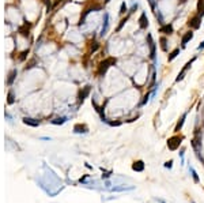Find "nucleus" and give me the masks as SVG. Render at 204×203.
Masks as SVG:
<instances>
[{"label": "nucleus", "mask_w": 204, "mask_h": 203, "mask_svg": "<svg viewBox=\"0 0 204 203\" xmlns=\"http://www.w3.org/2000/svg\"><path fill=\"white\" fill-rule=\"evenodd\" d=\"M139 25H140V29H147L149 27V18L146 15V12H141L140 18H139Z\"/></svg>", "instance_id": "7"}, {"label": "nucleus", "mask_w": 204, "mask_h": 203, "mask_svg": "<svg viewBox=\"0 0 204 203\" xmlns=\"http://www.w3.org/2000/svg\"><path fill=\"white\" fill-rule=\"evenodd\" d=\"M147 40H149V46H150V57L152 60H155V44L152 41L151 34H147Z\"/></svg>", "instance_id": "4"}, {"label": "nucleus", "mask_w": 204, "mask_h": 203, "mask_svg": "<svg viewBox=\"0 0 204 203\" xmlns=\"http://www.w3.org/2000/svg\"><path fill=\"white\" fill-rule=\"evenodd\" d=\"M15 76H16V70H12V71L10 72V75H8V80H7L8 85H12V82H14Z\"/></svg>", "instance_id": "16"}, {"label": "nucleus", "mask_w": 204, "mask_h": 203, "mask_svg": "<svg viewBox=\"0 0 204 203\" xmlns=\"http://www.w3.org/2000/svg\"><path fill=\"white\" fill-rule=\"evenodd\" d=\"M156 18H158V21H159V23H163V18H162V14H161L159 11H158V14H156Z\"/></svg>", "instance_id": "25"}, {"label": "nucleus", "mask_w": 204, "mask_h": 203, "mask_svg": "<svg viewBox=\"0 0 204 203\" xmlns=\"http://www.w3.org/2000/svg\"><path fill=\"white\" fill-rule=\"evenodd\" d=\"M197 49H199V51H201V49H204V41L201 42V44H200V45H199V46H197Z\"/></svg>", "instance_id": "30"}, {"label": "nucleus", "mask_w": 204, "mask_h": 203, "mask_svg": "<svg viewBox=\"0 0 204 203\" xmlns=\"http://www.w3.org/2000/svg\"><path fill=\"white\" fill-rule=\"evenodd\" d=\"M114 64H116L114 57H108V59H105L104 61H101L100 68H98V74H100V75H104L105 72H106V70H108L110 66H114Z\"/></svg>", "instance_id": "1"}, {"label": "nucleus", "mask_w": 204, "mask_h": 203, "mask_svg": "<svg viewBox=\"0 0 204 203\" xmlns=\"http://www.w3.org/2000/svg\"><path fill=\"white\" fill-rule=\"evenodd\" d=\"M23 121H25L26 124H29V125H33V127H37V125L40 124V121H38V120H34V119H27V117H25Z\"/></svg>", "instance_id": "14"}, {"label": "nucleus", "mask_w": 204, "mask_h": 203, "mask_svg": "<svg viewBox=\"0 0 204 203\" xmlns=\"http://www.w3.org/2000/svg\"><path fill=\"white\" fill-rule=\"evenodd\" d=\"M150 6H151V10H154L155 11V0H149Z\"/></svg>", "instance_id": "23"}, {"label": "nucleus", "mask_w": 204, "mask_h": 203, "mask_svg": "<svg viewBox=\"0 0 204 203\" xmlns=\"http://www.w3.org/2000/svg\"><path fill=\"white\" fill-rule=\"evenodd\" d=\"M108 29H109V14H105L104 25H102V29H101V37H104L105 34L108 33Z\"/></svg>", "instance_id": "6"}, {"label": "nucleus", "mask_w": 204, "mask_h": 203, "mask_svg": "<svg viewBox=\"0 0 204 203\" xmlns=\"http://www.w3.org/2000/svg\"><path fill=\"white\" fill-rule=\"evenodd\" d=\"M149 98H150V94H146L144 100H143V102H141V105H146V104H147V101H149Z\"/></svg>", "instance_id": "24"}, {"label": "nucleus", "mask_w": 204, "mask_h": 203, "mask_svg": "<svg viewBox=\"0 0 204 203\" xmlns=\"http://www.w3.org/2000/svg\"><path fill=\"white\" fill-rule=\"evenodd\" d=\"M74 131L78 132V134H80V132L85 134V132H87V127H86V125H82V124H76L74 128Z\"/></svg>", "instance_id": "13"}, {"label": "nucleus", "mask_w": 204, "mask_h": 203, "mask_svg": "<svg viewBox=\"0 0 204 203\" xmlns=\"http://www.w3.org/2000/svg\"><path fill=\"white\" fill-rule=\"evenodd\" d=\"M127 21H128V16H127V18H124V19H121V22H120L119 27H117V31H120V30L122 29V27H124V25L127 23Z\"/></svg>", "instance_id": "19"}, {"label": "nucleus", "mask_w": 204, "mask_h": 203, "mask_svg": "<svg viewBox=\"0 0 204 203\" xmlns=\"http://www.w3.org/2000/svg\"><path fill=\"white\" fill-rule=\"evenodd\" d=\"M193 38V33L192 31H188V33H185L184 36H182V40H181V44H182V46H185L188 42L190 41Z\"/></svg>", "instance_id": "8"}, {"label": "nucleus", "mask_w": 204, "mask_h": 203, "mask_svg": "<svg viewBox=\"0 0 204 203\" xmlns=\"http://www.w3.org/2000/svg\"><path fill=\"white\" fill-rule=\"evenodd\" d=\"M161 31H163V33H166V34H171L173 33V25H165V26L161 27Z\"/></svg>", "instance_id": "11"}, {"label": "nucleus", "mask_w": 204, "mask_h": 203, "mask_svg": "<svg viewBox=\"0 0 204 203\" xmlns=\"http://www.w3.org/2000/svg\"><path fill=\"white\" fill-rule=\"evenodd\" d=\"M132 169L136 170V172H141V170L144 169V162L143 161H136L134 165H132Z\"/></svg>", "instance_id": "9"}, {"label": "nucleus", "mask_w": 204, "mask_h": 203, "mask_svg": "<svg viewBox=\"0 0 204 203\" xmlns=\"http://www.w3.org/2000/svg\"><path fill=\"white\" fill-rule=\"evenodd\" d=\"M178 55H180V49H174V51H173V52H171L170 55H169L167 60H169V61H173V60L176 59V57L178 56Z\"/></svg>", "instance_id": "15"}, {"label": "nucleus", "mask_w": 204, "mask_h": 203, "mask_svg": "<svg viewBox=\"0 0 204 203\" xmlns=\"http://www.w3.org/2000/svg\"><path fill=\"white\" fill-rule=\"evenodd\" d=\"M125 11H127V4H125V1H122V3H121V7H120V14L122 15V14H124Z\"/></svg>", "instance_id": "20"}, {"label": "nucleus", "mask_w": 204, "mask_h": 203, "mask_svg": "<svg viewBox=\"0 0 204 203\" xmlns=\"http://www.w3.org/2000/svg\"><path fill=\"white\" fill-rule=\"evenodd\" d=\"M64 121H65V117H59V119H55L52 123L53 124H63Z\"/></svg>", "instance_id": "18"}, {"label": "nucleus", "mask_w": 204, "mask_h": 203, "mask_svg": "<svg viewBox=\"0 0 204 203\" xmlns=\"http://www.w3.org/2000/svg\"><path fill=\"white\" fill-rule=\"evenodd\" d=\"M181 138L180 136H171V138H169V140H167V147L170 149V150H177L178 147H180V145H181Z\"/></svg>", "instance_id": "2"}, {"label": "nucleus", "mask_w": 204, "mask_h": 203, "mask_svg": "<svg viewBox=\"0 0 204 203\" xmlns=\"http://www.w3.org/2000/svg\"><path fill=\"white\" fill-rule=\"evenodd\" d=\"M189 27H192V29H199L201 25V16L200 15H196V16H193L192 19L189 21Z\"/></svg>", "instance_id": "5"}, {"label": "nucleus", "mask_w": 204, "mask_h": 203, "mask_svg": "<svg viewBox=\"0 0 204 203\" xmlns=\"http://www.w3.org/2000/svg\"><path fill=\"white\" fill-rule=\"evenodd\" d=\"M89 93H90V86H86L85 89L79 93V101H83V100L89 95Z\"/></svg>", "instance_id": "10"}, {"label": "nucleus", "mask_w": 204, "mask_h": 203, "mask_svg": "<svg viewBox=\"0 0 204 203\" xmlns=\"http://www.w3.org/2000/svg\"><path fill=\"white\" fill-rule=\"evenodd\" d=\"M204 15V6H203V12H201V16Z\"/></svg>", "instance_id": "31"}, {"label": "nucleus", "mask_w": 204, "mask_h": 203, "mask_svg": "<svg viewBox=\"0 0 204 203\" xmlns=\"http://www.w3.org/2000/svg\"><path fill=\"white\" fill-rule=\"evenodd\" d=\"M190 172H192V175H193V179H195V181H196V183H199V177H197V173L195 172V169H193V168H190Z\"/></svg>", "instance_id": "21"}, {"label": "nucleus", "mask_w": 204, "mask_h": 203, "mask_svg": "<svg viewBox=\"0 0 204 203\" xmlns=\"http://www.w3.org/2000/svg\"><path fill=\"white\" fill-rule=\"evenodd\" d=\"M12 102H14V95H12V93L10 91V93H8V104H12Z\"/></svg>", "instance_id": "22"}, {"label": "nucleus", "mask_w": 204, "mask_h": 203, "mask_svg": "<svg viewBox=\"0 0 204 203\" xmlns=\"http://www.w3.org/2000/svg\"><path fill=\"white\" fill-rule=\"evenodd\" d=\"M195 59H196V57H193L192 60L188 61V63H186L185 66H184V68L181 70V72H180V74H178V76L176 78V82H180V80H182V79H184V76H185V74H186V71H188V70H189V68L192 67V63L195 61Z\"/></svg>", "instance_id": "3"}, {"label": "nucleus", "mask_w": 204, "mask_h": 203, "mask_svg": "<svg viewBox=\"0 0 204 203\" xmlns=\"http://www.w3.org/2000/svg\"><path fill=\"white\" fill-rule=\"evenodd\" d=\"M185 119H186V113H185V115H184V116L181 117V120H180V121H178V123H177V125H176V130H174L176 132H180V130H181V128H182V125H184V123H185Z\"/></svg>", "instance_id": "12"}, {"label": "nucleus", "mask_w": 204, "mask_h": 203, "mask_svg": "<svg viewBox=\"0 0 204 203\" xmlns=\"http://www.w3.org/2000/svg\"><path fill=\"white\" fill-rule=\"evenodd\" d=\"M98 46H100V45H98V44H97V42H94V45L91 46V52H95L97 49H98Z\"/></svg>", "instance_id": "27"}, {"label": "nucleus", "mask_w": 204, "mask_h": 203, "mask_svg": "<svg viewBox=\"0 0 204 203\" xmlns=\"http://www.w3.org/2000/svg\"><path fill=\"white\" fill-rule=\"evenodd\" d=\"M27 53H29V51H25V52H22V55H21V57H19V59H21V60H25V57H26Z\"/></svg>", "instance_id": "26"}, {"label": "nucleus", "mask_w": 204, "mask_h": 203, "mask_svg": "<svg viewBox=\"0 0 204 203\" xmlns=\"http://www.w3.org/2000/svg\"><path fill=\"white\" fill-rule=\"evenodd\" d=\"M159 41H161V49H162L163 52H167V45H166L167 41H166V38L162 37V38L159 40Z\"/></svg>", "instance_id": "17"}, {"label": "nucleus", "mask_w": 204, "mask_h": 203, "mask_svg": "<svg viewBox=\"0 0 204 203\" xmlns=\"http://www.w3.org/2000/svg\"><path fill=\"white\" fill-rule=\"evenodd\" d=\"M136 8H137V3L132 6V8H131V11H129V14H132V12H135V10H136Z\"/></svg>", "instance_id": "28"}, {"label": "nucleus", "mask_w": 204, "mask_h": 203, "mask_svg": "<svg viewBox=\"0 0 204 203\" xmlns=\"http://www.w3.org/2000/svg\"><path fill=\"white\" fill-rule=\"evenodd\" d=\"M171 164H173V161H169L165 164V166H166V168H171Z\"/></svg>", "instance_id": "29"}]
</instances>
